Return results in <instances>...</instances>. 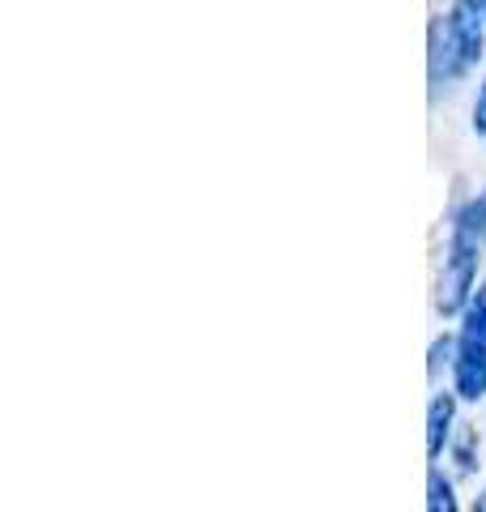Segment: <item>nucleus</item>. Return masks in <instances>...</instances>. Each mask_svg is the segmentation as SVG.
Wrapping results in <instances>:
<instances>
[{
	"mask_svg": "<svg viewBox=\"0 0 486 512\" xmlns=\"http://www.w3.org/2000/svg\"><path fill=\"white\" fill-rule=\"evenodd\" d=\"M452 389L465 402H478L486 393V282L474 286L461 312L457 350H452Z\"/></svg>",
	"mask_w": 486,
	"mask_h": 512,
	"instance_id": "obj_3",
	"label": "nucleus"
},
{
	"mask_svg": "<svg viewBox=\"0 0 486 512\" xmlns=\"http://www.w3.org/2000/svg\"><path fill=\"white\" fill-rule=\"evenodd\" d=\"M427 487H431V495H427V508L431 512H452V508H457V500H452V483H448L440 470H431Z\"/></svg>",
	"mask_w": 486,
	"mask_h": 512,
	"instance_id": "obj_5",
	"label": "nucleus"
},
{
	"mask_svg": "<svg viewBox=\"0 0 486 512\" xmlns=\"http://www.w3.org/2000/svg\"><path fill=\"white\" fill-rule=\"evenodd\" d=\"M486 47V9L482 0H452L444 22L431 26V86H452L478 64Z\"/></svg>",
	"mask_w": 486,
	"mask_h": 512,
	"instance_id": "obj_2",
	"label": "nucleus"
},
{
	"mask_svg": "<svg viewBox=\"0 0 486 512\" xmlns=\"http://www.w3.org/2000/svg\"><path fill=\"white\" fill-rule=\"evenodd\" d=\"M482 248H486V188L478 192V197H469L457 210V218H452L448 252H444V274H440V295H435V308H440V316L465 312L469 295H474V282H478Z\"/></svg>",
	"mask_w": 486,
	"mask_h": 512,
	"instance_id": "obj_1",
	"label": "nucleus"
},
{
	"mask_svg": "<svg viewBox=\"0 0 486 512\" xmlns=\"http://www.w3.org/2000/svg\"><path fill=\"white\" fill-rule=\"evenodd\" d=\"M452 419H457V397L440 393L431 402V410H427V453H431V461L444 453V444L452 436Z\"/></svg>",
	"mask_w": 486,
	"mask_h": 512,
	"instance_id": "obj_4",
	"label": "nucleus"
},
{
	"mask_svg": "<svg viewBox=\"0 0 486 512\" xmlns=\"http://www.w3.org/2000/svg\"><path fill=\"white\" fill-rule=\"evenodd\" d=\"M482 9H486V0H482Z\"/></svg>",
	"mask_w": 486,
	"mask_h": 512,
	"instance_id": "obj_7",
	"label": "nucleus"
},
{
	"mask_svg": "<svg viewBox=\"0 0 486 512\" xmlns=\"http://www.w3.org/2000/svg\"><path fill=\"white\" fill-rule=\"evenodd\" d=\"M474 133H478V137H486V82H482L478 103H474Z\"/></svg>",
	"mask_w": 486,
	"mask_h": 512,
	"instance_id": "obj_6",
	"label": "nucleus"
}]
</instances>
